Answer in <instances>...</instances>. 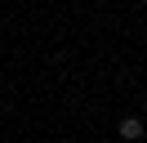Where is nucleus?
Instances as JSON below:
<instances>
[{
    "mask_svg": "<svg viewBox=\"0 0 147 143\" xmlns=\"http://www.w3.org/2000/svg\"><path fill=\"white\" fill-rule=\"evenodd\" d=\"M120 139H143V121H138V116H125V121H120Z\"/></svg>",
    "mask_w": 147,
    "mask_h": 143,
    "instance_id": "1",
    "label": "nucleus"
}]
</instances>
